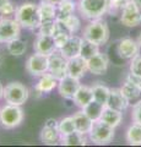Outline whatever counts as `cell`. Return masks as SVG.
Returning a JSON list of instances; mask_svg holds the SVG:
<instances>
[{"mask_svg":"<svg viewBox=\"0 0 141 147\" xmlns=\"http://www.w3.org/2000/svg\"><path fill=\"white\" fill-rule=\"evenodd\" d=\"M120 91L126 97V99L129 100V103H136L138 100L141 99V88L136 82V77H134L133 75H129L128 80L121 86Z\"/></svg>","mask_w":141,"mask_h":147,"instance_id":"15","label":"cell"},{"mask_svg":"<svg viewBox=\"0 0 141 147\" xmlns=\"http://www.w3.org/2000/svg\"><path fill=\"white\" fill-rule=\"evenodd\" d=\"M45 1H48V3H51V4H54V5H57V4L60 3L61 0H45Z\"/></svg>","mask_w":141,"mask_h":147,"instance_id":"40","label":"cell"},{"mask_svg":"<svg viewBox=\"0 0 141 147\" xmlns=\"http://www.w3.org/2000/svg\"><path fill=\"white\" fill-rule=\"evenodd\" d=\"M140 45L133 38H123L118 44V54L123 59L131 60L134 57L139 55Z\"/></svg>","mask_w":141,"mask_h":147,"instance_id":"14","label":"cell"},{"mask_svg":"<svg viewBox=\"0 0 141 147\" xmlns=\"http://www.w3.org/2000/svg\"><path fill=\"white\" fill-rule=\"evenodd\" d=\"M3 94H4V87L1 85V82H0V99L3 98Z\"/></svg>","mask_w":141,"mask_h":147,"instance_id":"41","label":"cell"},{"mask_svg":"<svg viewBox=\"0 0 141 147\" xmlns=\"http://www.w3.org/2000/svg\"><path fill=\"white\" fill-rule=\"evenodd\" d=\"M130 75L136 79L141 77V55H136L130 60Z\"/></svg>","mask_w":141,"mask_h":147,"instance_id":"35","label":"cell"},{"mask_svg":"<svg viewBox=\"0 0 141 147\" xmlns=\"http://www.w3.org/2000/svg\"><path fill=\"white\" fill-rule=\"evenodd\" d=\"M39 34L45 36H53L54 30H55V20L54 21H42L38 27Z\"/></svg>","mask_w":141,"mask_h":147,"instance_id":"36","label":"cell"},{"mask_svg":"<svg viewBox=\"0 0 141 147\" xmlns=\"http://www.w3.org/2000/svg\"><path fill=\"white\" fill-rule=\"evenodd\" d=\"M80 13L87 20H97L108 12V0H79Z\"/></svg>","mask_w":141,"mask_h":147,"instance_id":"3","label":"cell"},{"mask_svg":"<svg viewBox=\"0 0 141 147\" xmlns=\"http://www.w3.org/2000/svg\"><path fill=\"white\" fill-rule=\"evenodd\" d=\"M123 112H119V110L112 109L109 107H104L102 115H101V120H103L104 123H107L108 125H111L112 127H117L120 125V123L123 120Z\"/></svg>","mask_w":141,"mask_h":147,"instance_id":"24","label":"cell"},{"mask_svg":"<svg viewBox=\"0 0 141 147\" xmlns=\"http://www.w3.org/2000/svg\"><path fill=\"white\" fill-rule=\"evenodd\" d=\"M21 26L16 20L7 17L0 18V43H7L10 40L19 38Z\"/></svg>","mask_w":141,"mask_h":147,"instance_id":"9","label":"cell"},{"mask_svg":"<svg viewBox=\"0 0 141 147\" xmlns=\"http://www.w3.org/2000/svg\"><path fill=\"white\" fill-rule=\"evenodd\" d=\"M60 142L64 146H85L87 144V139H86V135L79 131H74L71 134L61 136Z\"/></svg>","mask_w":141,"mask_h":147,"instance_id":"26","label":"cell"},{"mask_svg":"<svg viewBox=\"0 0 141 147\" xmlns=\"http://www.w3.org/2000/svg\"><path fill=\"white\" fill-rule=\"evenodd\" d=\"M98 52H99V45L98 44H94L92 42H90V40L82 38V44H81V52H80L81 57L87 60V59L93 57V55L97 54Z\"/></svg>","mask_w":141,"mask_h":147,"instance_id":"32","label":"cell"},{"mask_svg":"<svg viewBox=\"0 0 141 147\" xmlns=\"http://www.w3.org/2000/svg\"><path fill=\"white\" fill-rule=\"evenodd\" d=\"M125 3L126 0H108V12H111L112 15L121 12Z\"/></svg>","mask_w":141,"mask_h":147,"instance_id":"37","label":"cell"},{"mask_svg":"<svg viewBox=\"0 0 141 147\" xmlns=\"http://www.w3.org/2000/svg\"><path fill=\"white\" fill-rule=\"evenodd\" d=\"M9 1V0H0V10H1V9H3V6L4 5H5V4Z\"/></svg>","mask_w":141,"mask_h":147,"instance_id":"42","label":"cell"},{"mask_svg":"<svg viewBox=\"0 0 141 147\" xmlns=\"http://www.w3.org/2000/svg\"><path fill=\"white\" fill-rule=\"evenodd\" d=\"M40 21H54L57 20V5L42 0L38 4Z\"/></svg>","mask_w":141,"mask_h":147,"instance_id":"25","label":"cell"},{"mask_svg":"<svg viewBox=\"0 0 141 147\" xmlns=\"http://www.w3.org/2000/svg\"><path fill=\"white\" fill-rule=\"evenodd\" d=\"M57 20H58V18H57ZM61 21L64 22L67 27H69V30L72 32V34L76 33V32L80 30V27H81V22L79 20V17L75 16L74 13L70 15V16H67V17H65V18H61Z\"/></svg>","mask_w":141,"mask_h":147,"instance_id":"34","label":"cell"},{"mask_svg":"<svg viewBox=\"0 0 141 147\" xmlns=\"http://www.w3.org/2000/svg\"><path fill=\"white\" fill-rule=\"evenodd\" d=\"M120 21L126 27H136L141 24V1L126 0L120 12Z\"/></svg>","mask_w":141,"mask_h":147,"instance_id":"7","label":"cell"},{"mask_svg":"<svg viewBox=\"0 0 141 147\" xmlns=\"http://www.w3.org/2000/svg\"><path fill=\"white\" fill-rule=\"evenodd\" d=\"M48 72L52 74L55 79L60 80L67 75V59L63 57L59 50L48 55Z\"/></svg>","mask_w":141,"mask_h":147,"instance_id":"8","label":"cell"},{"mask_svg":"<svg viewBox=\"0 0 141 147\" xmlns=\"http://www.w3.org/2000/svg\"><path fill=\"white\" fill-rule=\"evenodd\" d=\"M87 70V60L81 55L75 58H71L67 60V75H70L76 79H81L85 76Z\"/></svg>","mask_w":141,"mask_h":147,"instance_id":"18","label":"cell"},{"mask_svg":"<svg viewBox=\"0 0 141 147\" xmlns=\"http://www.w3.org/2000/svg\"><path fill=\"white\" fill-rule=\"evenodd\" d=\"M136 42L139 43V45H140V48H141V33H140V36H139V38H138V40Z\"/></svg>","mask_w":141,"mask_h":147,"instance_id":"43","label":"cell"},{"mask_svg":"<svg viewBox=\"0 0 141 147\" xmlns=\"http://www.w3.org/2000/svg\"><path fill=\"white\" fill-rule=\"evenodd\" d=\"M16 12V7L12 5V3L9 0V1L3 6V9L0 10V15L3 17H7V16H11Z\"/></svg>","mask_w":141,"mask_h":147,"instance_id":"39","label":"cell"},{"mask_svg":"<svg viewBox=\"0 0 141 147\" xmlns=\"http://www.w3.org/2000/svg\"><path fill=\"white\" fill-rule=\"evenodd\" d=\"M71 36H72V32L69 30V27L61 20H55V30H54V33H53V38L58 50L66 43V40Z\"/></svg>","mask_w":141,"mask_h":147,"instance_id":"20","label":"cell"},{"mask_svg":"<svg viewBox=\"0 0 141 147\" xmlns=\"http://www.w3.org/2000/svg\"><path fill=\"white\" fill-rule=\"evenodd\" d=\"M104 107H106V105L98 103V102H96V100H92L90 104H87L85 108H82V110L90 117L91 120L94 121V120L101 119V115H102V112H103Z\"/></svg>","mask_w":141,"mask_h":147,"instance_id":"31","label":"cell"},{"mask_svg":"<svg viewBox=\"0 0 141 147\" xmlns=\"http://www.w3.org/2000/svg\"><path fill=\"white\" fill-rule=\"evenodd\" d=\"M58 82L59 80L55 79L52 74L45 72L42 76H39V81L36 85V90H37V92H40V93H49L55 87H58Z\"/></svg>","mask_w":141,"mask_h":147,"instance_id":"23","label":"cell"},{"mask_svg":"<svg viewBox=\"0 0 141 147\" xmlns=\"http://www.w3.org/2000/svg\"><path fill=\"white\" fill-rule=\"evenodd\" d=\"M80 86H81L80 79H76V77L66 75V76L63 77V79L59 80V82H58L59 94L66 99H72Z\"/></svg>","mask_w":141,"mask_h":147,"instance_id":"12","label":"cell"},{"mask_svg":"<svg viewBox=\"0 0 141 147\" xmlns=\"http://www.w3.org/2000/svg\"><path fill=\"white\" fill-rule=\"evenodd\" d=\"M24 120V110L21 105L6 104L0 109V124L5 129H15Z\"/></svg>","mask_w":141,"mask_h":147,"instance_id":"6","label":"cell"},{"mask_svg":"<svg viewBox=\"0 0 141 147\" xmlns=\"http://www.w3.org/2000/svg\"><path fill=\"white\" fill-rule=\"evenodd\" d=\"M58 127H59V132H60L61 136L67 135V134H71V132L76 131L74 118H72V117H65V118H63L61 120L59 121Z\"/></svg>","mask_w":141,"mask_h":147,"instance_id":"33","label":"cell"},{"mask_svg":"<svg viewBox=\"0 0 141 147\" xmlns=\"http://www.w3.org/2000/svg\"><path fill=\"white\" fill-rule=\"evenodd\" d=\"M131 118H133L134 123L141 124V99L134 103L133 110H131Z\"/></svg>","mask_w":141,"mask_h":147,"instance_id":"38","label":"cell"},{"mask_svg":"<svg viewBox=\"0 0 141 147\" xmlns=\"http://www.w3.org/2000/svg\"><path fill=\"white\" fill-rule=\"evenodd\" d=\"M15 20L21 27L28 30H36L40 25V15L38 5L34 3H24L16 9Z\"/></svg>","mask_w":141,"mask_h":147,"instance_id":"1","label":"cell"},{"mask_svg":"<svg viewBox=\"0 0 141 147\" xmlns=\"http://www.w3.org/2000/svg\"><path fill=\"white\" fill-rule=\"evenodd\" d=\"M76 4L72 0H61L60 3L57 4V18L61 20L67 16L72 15L75 12Z\"/></svg>","mask_w":141,"mask_h":147,"instance_id":"28","label":"cell"},{"mask_svg":"<svg viewBox=\"0 0 141 147\" xmlns=\"http://www.w3.org/2000/svg\"><path fill=\"white\" fill-rule=\"evenodd\" d=\"M109 65V59L104 53L98 52L87 59V70L93 75H104Z\"/></svg>","mask_w":141,"mask_h":147,"instance_id":"13","label":"cell"},{"mask_svg":"<svg viewBox=\"0 0 141 147\" xmlns=\"http://www.w3.org/2000/svg\"><path fill=\"white\" fill-rule=\"evenodd\" d=\"M90 140L96 145H107L114 137V127L108 125L101 119L94 120L88 132Z\"/></svg>","mask_w":141,"mask_h":147,"instance_id":"5","label":"cell"},{"mask_svg":"<svg viewBox=\"0 0 141 147\" xmlns=\"http://www.w3.org/2000/svg\"><path fill=\"white\" fill-rule=\"evenodd\" d=\"M74 103L77 105V107H80L81 109L85 108L87 104H90L91 102L93 100V93H92V88L88 86H84L81 85L79 87V90L76 91V93L74 96Z\"/></svg>","mask_w":141,"mask_h":147,"instance_id":"21","label":"cell"},{"mask_svg":"<svg viewBox=\"0 0 141 147\" xmlns=\"http://www.w3.org/2000/svg\"><path fill=\"white\" fill-rule=\"evenodd\" d=\"M30 96L28 88L21 82H10L4 87L3 98L7 104L22 105L27 102Z\"/></svg>","mask_w":141,"mask_h":147,"instance_id":"4","label":"cell"},{"mask_svg":"<svg viewBox=\"0 0 141 147\" xmlns=\"http://www.w3.org/2000/svg\"><path fill=\"white\" fill-rule=\"evenodd\" d=\"M48 55L34 53L27 59L26 70L32 76H42L43 74L48 72Z\"/></svg>","mask_w":141,"mask_h":147,"instance_id":"10","label":"cell"},{"mask_svg":"<svg viewBox=\"0 0 141 147\" xmlns=\"http://www.w3.org/2000/svg\"><path fill=\"white\" fill-rule=\"evenodd\" d=\"M129 100L123 94L120 88H112L109 92V97L107 100L106 107H109L112 109L119 110V112H124V110L129 107Z\"/></svg>","mask_w":141,"mask_h":147,"instance_id":"17","label":"cell"},{"mask_svg":"<svg viewBox=\"0 0 141 147\" xmlns=\"http://www.w3.org/2000/svg\"><path fill=\"white\" fill-rule=\"evenodd\" d=\"M72 118H74L76 131H79L84 135H88L93 121L91 120L87 114H86L84 110H79V112H76L74 115H72Z\"/></svg>","mask_w":141,"mask_h":147,"instance_id":"22","label":"cell"},{"mask_svg":"<svg viewBox=\"0 0 141 147\" xmlns=\"http://www.w3.org/2000/svg\"><path fill=\"white\" fill-rule=\"evenodd\" d=\"M91 88H92V93H93V100L106 105L111 88H108L106 85H103V82H96Z\"/></svg>","mask_w":141,"mask_h":147,"instance_id":"27","label":"cell"},{"mask_svg":"<svg viewBox=\"0 0 141 147\" xmlns=\"http://www.w3.org/2000/svg\"><path fill=\"white\" fill-rule=\"evenodd\" d=\"M126 141L129 145L141 146V124L133 123L126 130Z\"/></svg>","mask_w":141,"mask_h":147,"instance_id":"29","label":"cell"},{"mask_svg":"<svg viewBox=\"0 0 141 147\" xmlns=\"http://www.w3.org/2000/svg\"><path fill=\"white\" fill-rule=\"evenodd\" d=\"M84 39H87L94 44H106L109 39V27L102 18L92 20L84 30Z\"/></svg>","mask_w":141,"mask_h":147,"instance_id":"2","label":"cell"},{"mask_svg":"<svg viewBox=\"0 0 141 147\" xmlns=\"http://www.w3.org/2000/svg\"><path fill=\"white\" fill-rule=\"evenodd\" d=\"M81 44H82V38L72 34L69 39L66 40V43L59 49V52L63 54V57H65L67 60L71 58L79 57L81 52Z\"/></svg>","mask_w":141,"mask_h":147,"instance_id":"19","label":"cell"},{"mask_svg":"<svg viewBox=\"0 0 141 147\" xmlns=\"http://www.w3.org/2000/svg\"><path fill=\"white\" fill-rule=\"evenodd\" d=\"M33 49L36 53L44 54V55H51L55 50H58L55 47V42H54L53 36H45V34H39V33L34 40Z\"/></svg>","mask_w":141,"mask_h":147,"instance_id":"16","label":"cell"},{"mask_svg":"<svg viewBox=\"0 0 141 147\" xmlns=\"http://www.w3.org/2000/svg\"><path fill=\"white\" fill-rule=\"evenodd\" d=\"M59 121H57L55 119H48L44 123L43 129L40 130V141L44 145H55L58 141H60V132H59Z\"/></svg>","mask_w":141,"mask_h":147,"instance_id":"11","label":"cell"},{"mask_svg":"<svg viewBox=\"0 0 141 147\" xmlns=\"http://www.w3.org/2000/svg\"><path fill=\"white\" fill-rule=\"evenodd\" d=\"M136 82H138V85H139V87L141 88V77L140 79H136Z\"/></svg>","mask_w":141,"mask_h":147,"instance_id":"44","label":"cell"},{"mask_svg":"<svg viewBox=\"0 0 141 147\" xmlns=\"http://www.w3.org/2000/svg\"><path fill=\"white\" fill-rule=\"evenodd\" d=\"M6 49L9 54L13 55V57H21V55L25 54L27 47H26V43L22 39L15 38L6 43Z\"/></svg>","mask_w":141,"mask_h":147,"instance_id":"30","label":"cell"}]
</instances>
